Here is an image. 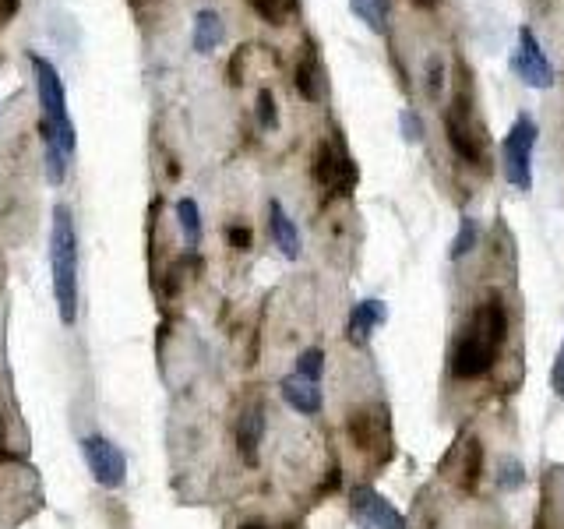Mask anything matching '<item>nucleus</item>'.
<instances>
[{
    "mask_svg": "<svg viewBox=\"0 0 564 529\" xmlns=\"http://www.w3.org/2000/svg\"><path fill=\"white\" fill-rule=\"evenodd\" d=\"M388 8H392V0H349V11H353L371 32H378V36L388 25Z\"/></svg>",
    "mask_w": 564,
    "mask_h": 529,
    "instance_id": "nucleus-16",
    "label": "nucleus"
},
{
    "mask_svg": "<svg viewBox=\"0 0 564 529\" xmlns=\"http://www.w3.org/2000/svg\"><path fill=\"white\" fill-rule=\"evenodd\" d=\"M240 529H268V526H261V522H244Z\"/></svg>",
    "mask_w": 564,
    "mask_h": 529,
    "instance_id": "nucleus-32",
    "label": "nucleus"
},
{
    "mask_svg": "<svg viewBox=\"0 0 564 529\" xmlns=\"http://www.w3.org/2000/svg\"><path fill=\"white\" fill-rule=\"evenodd\" d=\"M536 529H547V519H540V522H536Z\"/></svg>",
    "mask_w": 564,
    "mask_h": 529,
    "instance_id": "nucleus-33",
    "label": "nucleus"
},
{
    "mask_svg": "<svg viewBox=\"0 0 564 529\" xmlns=\"http://www.w3.org/2000/svg\"><path fill=\"white\" fill-rule=\"evenodd\" d=\"M226 240H230L233 251H247V247H251V230H247V226H230Z\"/></svg>",
    "mask_w": 564,
    "mask_h": 529,
    "instance_id": "nucleus-27",
    "label": "nucleus"
},
{
    "mask_svg": "<svg viewBox=\"0 0 564 529\" xmlns=\"http://www.w3.org/2000/svg\"><path fill=\"white\" fill-rule=\"evenodd\" d=\"M82 455H85V466H89L92 480L106 491H117L120 484L127 480V459L110 438L103 434H92V438L82 441Z\"/></svg>",
    "mask_w": 564,
    "mask_h": 529,
    "instance_id": "nucleus-5",
    "label": "nucleus"
},
{
    "mask_svg": "<svg viewBox=\"0 0 564 529\" xmlns=\"http://www.w3.org/2000/svg\"><path fill=\"white\" fill-rule=\"evenodd\" d=\"M32 75H36V92H39V135H43V163H46V180L60 184L67 173V159L75 156V124L67 113V92L60 82L57 68L50 60L32 53Z\"/></svg>",
    "mask_w": 564,
    "mask_h": 529,
    "instance_id": "nucleus-1",
    "label": "nucleus"
},
{
    "mask_svg": "<svg viewBox=\"0 0 564 529\" xmlns=\"http://www.w3.org/2000/svg\"><path fill=\"white\" fill-rule=\"evenodd\" d=\"M0 459H8V448H4V417H0Z\"/></svg>",
    "mask_w": 564,
    "mask_h": 529,
    "instance_id": "nucleus-31",
    "label": "nucleus"
},
{
    "mask_svg": "<svg viewBox=\"0 0 564 529\" xmlns=\"http://www.w3.org/2000/svg\"><path fill=\"white\" fill-rule=\"evenodd\" d=\"M223 39H226V22L219 11L205 8L194 15V32H191L194 53H212L216 46H223Z\"/></svg>",
    "mask_w": 564,
    "mask_h": 529,
    "instance_id": "nucleus-14",
    "label": "nucleus"
},
{
    "mask_svg": "<svg viewBox=\"0 0 564 529\" xmlns=\"http://www.w3.org/2000/svg\"><path fill=\"white\" fill-rule=\"evenodd\" d=\"M177 219H180V233L187 240V251H198L201 244V212L194 198H180L177 202Z\"/></svg>",
    "mask_w": 564,
    "mask_h": 529,
    "instance_id": "nucleus-17",
    "label": "nucleus"
},
{
    "mask_svg": "<svg viewBox=\"0 0 564 529\" xmlns=\"http://www.w3.org/2000/svg\"><path fill=\"white\" fill-rule=\"evenodd\" d=\"M480 462H483V452L476 441H469V452H466V466H462V484L473 487L476 484V473H480Z\"/></svg>",
    "mask_w": 564,
    "mask_h": 529,
    "instance_id": "nucleus-24",
    "label": "nucleus"
},
{
    "mask_svg": "<svg viewBox=\"0 0 564 529\" xmlns=\"http://www.w3.org/2000/svg\"><path fill=\"white\" fill-rule=\"evenodd\" d=\"M349 505H353V515L371 529H406V519H402L399 508L381 498L378 491H371V487H357Z\"/></svg>",
    "mask_w": 564,
    "mask_h": 529,
    "instance_id": "nucleus-9",
    "label": "nucleus"
},
{
    "mask_svg": "<svg viewBox=\"0 0 564 529\" xmlns=\"http://www.w3.org/2000/svg\"><path fill=\"white\" fill-rule=\"evenodd\" d=\"M550 385H554V392L564 399V343H561V350H557L554 371H550Z\"/></svg>",
    "mask_w": 564,
    "mask_h": 529,
    "instance_id": "nucleus-28",
    "label": "nucleus"
},
{
    "mask_svg": "<svg viewBox=\"0 0 564 529\" xmlns=\"http://www.w3.org/2000/svg\"><path fill=\"white\" fill-rule=\"evenodd\" d=\"M50 269H53V297H57L60 325H75L78 318V233L67 205L53 209L50 226Z\"/></svg>",
    "mask_w": 564,
    "mask_h": 529,
    "instance_id": "nucleus-3",
    "label": "nucleus"
},
{
    "mask_svg": "<svg viewBox=\"0 0 564 529\" xmlns=\"http://www.w3.org/2000/svg\"><path fill=\"white\" fill-rule=\"evenodd\" d=\"M512 68L529 89H550L554 85V64L547 60L533 29H519V53H515Z\"/></svg>",
    "mask_w": 564,
    "mask_h": 529,
    "instance_id": "nucleus-8",
    "label": "nucleus"
},
{
    "mask_svg": "<svg viewBox=\"0 0 564 529\" xmlns=\"http://www.w3.org/2000/svg\"><path fill=\"white\" fill-rule=\"evenodd\" d=\"M371 413L360 410L349 417V438H353V445L357 448H371Z\"/></svg>",
    "mask_w": 564,
    "mask_h": 529,
    "instance_id": "nucleus-21",
    "label": "nucleus"
},
{
    "mask_svg": "<svg viewBox=\"0 0 564 529\" xmlns=\"http://www.w3.org/2000/svg\"><path fill=\"white\" fill-rule=\"evenodd\" d=\"M441 85H445V60L431 57L427 60V92H431V96H441Z\"/></svg>",
    "mask_w": 564,
    "mask_h": 529,
    "instance_id": "nucleus-26",
    "label": "nucleus"
},
{
    "mask_svg": "<svg viewBox=\"0 0 564 529\" xmlns=\"http://www.w3.org/2000/svg\"><path fill=\"white\" fill-rule=\"evenodd\" d=\"M254 11H258V18L261 22H268V25H282V15H286V4L282 0H247Z\"/></svg>",
    "mask_w": 564,
    "mask_h": 529,
    "instance_id": "nucleus-22",
    "label": "nucleus"
},
{
    "mask_svg": "<svg viewBox=\"0 0 564 529\" xmlns=\"http://www.w3.org/2000/svg\"><path fill=\"white\" fill-rule=\"evenodd\" d=\"M321 371H325V353L318 350V346H311V350L300 353L297 360V374L307 381H321Z\"/></svg>",
    "mask_w": 564,
    "mask_h": 529,
    "instance_id": "nucleus-19",
    "label": "nucleus"
},
{
    "mask_svg": "<svg viewBox=\"0 0 564 529\" xmlns=\"http://www.w3.org/2000/svg\"><path fill=\"white\" fill-rule=\"evenodd\" d=\"M258 124L265 127V131H275V127H279V103H275L272 89L258 92Z\"/></svg>",
    "mask_w": 564,
    "mask_h": 529,
    "instance_id": "nucleus-20",
    "label": "nucleus"
},
{
    "mask_svg": "<svg viewBox=\"0 0 564 529\" xmlns=\"http://www.w3.org/2000/svg\"><path fill=\"white\" fill-rule=\"evenodd\" d=\"M261 438H265V410H261V403H254L240 413V424H237V452L247 466H258Z\"/></svg>",
    "mask_w": 564,
    "mask_h": 529,
    "instance_id": "nucleus-10",
    "label": "nucleus"
},
{
    "mask_svg": "<svg viewBox=\"0 0 564 529\" xmlns=\"http://www.w3.org/2000/svg\"><path fill=\"white\" fill-rule=\"evenodd\" d=\"M293 85H297V92L307 103H318L321 92H325V75H321V60H318V53H314V46H307V50L300 53Z\"/></svg>",
    "mask_w": 564,
    "mask_h": 529,
    "instance_id": "nucleus-15",
    "label": "nucleus"
},
{
    "mask_svg": "<svg viewBox=\"0 0 564 529\" xmlns=\"http://www.w3.org/2000/svg\"><path fill=\"white\" fill-rule=\"evenodd\" d=\"M476 244H480V226H476V219L462 216V223H459V233H455L452 247H448V258H452V261L466 258V254L473 251Z\"/></svg>",
    "mask_w": 564,
    "mask_h": 529,
    "instance_id": "nucleus-18",
    "label": "nucleus"
},
{
    "mask_svg": "<svg viewBox=\"0 0 564 529\" xmlns=\"http://www.w3.org/2000/svg\"><path fill=\"white\" fill-rule=\"evenodd\" d=\"M22 0H0V18H15Z\"/></svg>",
    "mask_w": 564,
    "mask_h": 529,
    "instance_id": "nucleus-29",
    "label": "nucleus"
},
{
    "mask_svg": "<svg viewBox=\"0 0 564 529\" xmlns=\"http://www.w3.org/2000/svg\"><path fill=\"white\" fill-rule=\"evenodd\" d=\"M445 135H448V145H452V152L462 159V163H469V166H483V163H487V156H483V138L476 135L473 120H469L466 96L455 99L452 110L445 113Z\"/></svg>",
    "mask_w": 564,
    "mask_h": 529,
    "instance_id": "nucleus-7",
    "label": "nucleus"
},
{
    "mask_svg": "<svg viewBox=\"0 0 564 529\" xmlns=\"http://www.w3.org/2000/svg\"><path fill=\"white\" fill-rule=\"evenodd\" d=\"M501 487H505V491H519L522 484H526V473H522V466L515 459H505L501 462Z\"/></svg>",
    "mask_w": 564,
    "mask_h": 529,
    "instance_id": "nucleus-23",
    "label": "nucleus"
},
{
    "mask_svg": "<svg viewBox=\"0 0 564 529\" xmlns=\"http://www.w3.org/2000/svg\"><path fill=\"white\" fill-rule=\"evenodd\" d=\"M409 4H413V8H423V11H431V8H438L441 0H409Z\"/></svg>",
    "mask_w": 564,
    "mask_h": 529,
    "instance_id": "nucleus-30",
    "label": "nucleus"
},
{
    "mask_svg": "<svg viewBox=\"0 0 564 529\" xmlns=\"http://www.w3.org/2000/svg\"><path fill=\"white\" fill-rule=\"evenodd\" d=\"M505 332H508L505 304H501L498 297H490L487 304L476 311L473 325L466 328V336L455 346V353H452L455 378H480V374H487L494 357H498L501 343H505Z\"/></svg>",
    "mask_w": 564,
    "mask_h": 529,
    "instance_id": "nucleus-2",
    "label": "nucleus"
},
{
    "mask_svg": "<svg viewBox=\"0 0 564 529\" xmlns=\"http://www.w3.org/2000/svg\"><path fill=\"white\" fill-rule=\"evenodd\" d=\"M279 392H282V399H286V406H293V410L304 413V417H314V413H321V388H318V381H307V378H300V374H290V378H282Z\"/></svg>",
    "mask_w": 564,
    "mask_h": 529,
    "instance_id": "nucleus-12",
    "label": "nucleus"
},
{
    "mask_svg": "<svg viewBox=\"0 0 564 529\" xmlns=\"http://www.w3.org/2000/svg\"><path fill=\"white\" fill-rule=\"evenodd\" d=\"M385 318H388V307L381 304V300H360V304L353 307V314H349V343L367 346L371 332L378 325H385Z\"/></svg>",
    "mask_w": 564,
    "mask_h": 529,
    "instance_id": "nucleus-13",
    "label": "nucleus"
},
{
    "mask_svg": "<svg viewBox=\"0 0 564 529\" xmlns=\"http://www.w3.org/2000/svg\"><path fill=\"white\" fill-rule=\"evenodd\" d=\"M536 127L533 117H519L508 131V138L501 142V170H505V180L519 191H529L533 187V149H536Z\"/></svg>",
    "mask_w": 564,
    "mask_h": 529,
    "instance_id": "nucleus-4",
    "label": "nucleus"
},
{
    "mask_svg": "<svg viewBox=\"0 0 564 529\" xmlns=\"http://www.w3.org/2000/svg\"><path fill=\"white\" fill-rule=\"evenodd\" d=\"M314 180H318V184L325 187V191H332V194H353L360 173H357V163L346 156V149H342V145L321 142L318 156H314Z\"/></svg>",
    "mask_w": 564,
    "mask_h": 529,
    "instance_id": "nucleus-6",
    "label": "nucleus"
},
{
    "mask_svg": "<svg viewBox=\"0 0 564 529\" xmlns=\"http://www.w3.org/2000/svg\"><path fill=\"white\" fill-rule=\"evenodd\" d=\"M268 233H272V244L282 251V258L297 261L300 258V233L297 223L290 219V212L282 209V202H268Z\"/></svg>",
    "mask_w": 564,
    "mask_h": 529,
    "instance_id": "nucleus-11",
    "label": "nucleus"
},
{
    "mask_svg": "<svg viewBox=\"0 0 564 529\" xmlns=\"http://www.w3.org/2000/svg\"><path fill=\"white\" fill-rule=\"evenodd\" d=\"M399 127H402V138H406V142H423V120L416 117L413 110L399 113Z\"/></svg>",
    "mask_w": 564,
    "mask_h": 529,
    "instance_id": "nucleus-25",
    "label": "nucleus"
}]
</instances>
